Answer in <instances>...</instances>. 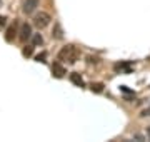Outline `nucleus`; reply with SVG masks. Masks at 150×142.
I'll return each instance as SVG.
<instances>
[{
    "instance_id": "1",
    "label": "nucleus",
    "mask_w": 150,
    "mask_h": 142,
    "mask_svg": "<svg viewBox=\"0 0 150 142\" xmlns=\"http://www.w3.org/2000/svg\"><path fill=\"white\" fill-rule=\"evenodd\" d=\"M59 60H67L70 64L77 62V50H75L74 45H67L59 52Z\"/></svg>"
},
{
    "instance_id": "2",
    "label": "nucleus",
    "mask_w": 150,
    "mask_h": 142,
    "mask_svg": "<svg viewBox=\"0 0 150 142\" xmlns=\"http://www.w3.org/2000/svg\"><path fill=\"white\" fill-rule=\"evenodd\" d=\"M50 20H52V17L48 15L47 12H38V13H35V17H33V25L42 30V28H45L48 23H50Z\"/></svg>"
},
{
    "instance_id": "3",
    "label": "nucleus",
    "mask_w": 150,
    "mask_h": 142,
    "mask_svg": "<svg viewBox=\"0 0 150 142\" xmlns=\"http://www.w3.org/2000/svg\"><path fill=\"white\" fill-rule=\"evenodd\" d=\"M38 2H40V0H25V2H23V7H22V10H23V13H27V15L33 13V12L37 10Z\"/></svg>"
},
{
    "instance_id": "4",
    "label": "nucleus",
    "mask_w": 150,
    "mask_h": 142,
    "mask_svg": "<svg viewBox=\"0 0 150 142\" xmlns=\"http://www.w3.org/2000/svg\"><path fill=\"white\" fill-rule=\"evenodd\" d=\"M32 37V27L28 25V23H22L20 27V40H28V38Z\"/></svg>"
},
{
    "instance_id": "5",
    "label": "nucleus",
    "mask_w": 150,
    "mask_h": 142,
    "mask_svg": "<svg viewBox=\"0 0 150 142\" xmlns=\"http://www.w3.org/2000/svg\"><path fill=\"white\" fill-rule=\"evenodd\" d=\"M52 74H54L57 79H62V77L65 75V69H64V65H60L59 62H55L54 65H52Z\"/></svg>"
},
{
    "instance_id": "6",
    "label": "nucleus",
    "mask_w": 150,
    "mask_h": 142,
    "mask_svg": "<svg viewBox=\"0 0 150 142\" xmlns=\"http://www.w3.org/2000/svg\"><path fill=\"white\" fill-rule=\"evenodd\" d=\"M15 33H17V22H13V25H10V27L7 28L5 40H7V42H12V40H13V37H15Z\"/></svg>"
},
{
    "instance_id": "7",
    "label": "nucleus",
    "mask_w": 150,
    "mask_h": 142,
    "mask_svg": "<svg viewBox=\"0 0 150 142\" xmlns=\"http://www.w3.org/2000/svg\"><path fill=\"white\" fill-rule=\"evenodd\" d=\"M52 37L60 40V38L64 37V32H62V27H60V23H55L54 25V32H52Z\"/></svg>"
},
{
    "instance_id": "8",
    "label": "nucleus",
    "mask_w": 150,
    "mask_h": 142,
    "mask_svg": "<svg viewBox=\"0 0 150 142\" xmlns=\"http://www.w3.org/2000/svg\"><path fill=\"white\" fill-rule=\"evenodd\" d=\"M70 80L75 84V85H79V87H82L83 85V80H82L80 74H77V72H74V74H70Z\"/></svg>"
},
{
    "instance_id": "9",
    "label": "nucleus",
    "mask_w": 150,
    "mask_h": 142,
    "mask_svg": "<svg viewBox=\"0 0 150 142\" xmlns=\"http://www.w3.org/2000/svg\"><path fill=\"white\" fill-rule=\"evenodd\" d=\"M90 89H92V92H97V94H100L103 90V84H100V82H95V84H92L90 85Z\"/></svg>"
},
{
    "instance_id": "10",
    "label": "nucleus",
    "mask_w": 150,
    "mask_h": 142,
    "mask_svg": "<svg viewBox=\"0 0 150 142\" xmlns=\"http://www.w3.org/2000/svg\"><path fill=\"white\" fill-rule=\"evenodd\" d=\"M43 44V37L40 33H35L33 35V45H42Z\"/></svg>"
},
{
    "instance_id": "11",
    "label": "nucleus",
    "mask_w": 150,
    "mask_h": 142,
    "mask_svg": "<svg viewBox=\"0 0 150 142\" xmlns=\"http://www.w3.org/2000/svg\"><path fill=\"white\" fill-rule=\"evenodd\" d=\"M32 52H33L32 47H25V49H23V55H25V57H30V55H32Z\"/></svg>"
},
{
    "instance_id": "12",
    "label": "nucleus",
    "mask_w": 150,
    "mask_h": 142,
    "mask_svg": "<svg viewBox=\"0 0 150 142\" xmlns=\"http://www.w3.org/2000/svg\"><path fill=\"white\" fill-rule=\"evenodd\" d=\"M5 23H7V17L0 15V28H2V27H5Z\"/></svg>"
},
{
    "instance_id": "13",
    "label": "nucleus",
    "mask_w": 150,
    "mask_h": 142,
    "mask_svg": "<svg viewBox=\"0 0 150 142\" xmlns=\"http://www.w3.org/2000/svg\"><path fill=\"white\" fill-rule=\"evenodd\" d=\"M45 57H47V54H40V55H37V60H42V62H43Z\"/></svg>"
},
{
    "instance_id": "14",
    "label": "nucleus",
    "mask_w": 150,
    "mask_h": 142,
    "mask_svg": "<svg viewBox=\"0 0 150 142\" xmlns=\"http://www.w3.org/2000/svg\"><path fill=\"white\" fill-rule=\"evenodd\" d=\"M134 139H137V141H144V136H140V134H137V136H134Z\"/></svg>"
}]
</instances>
